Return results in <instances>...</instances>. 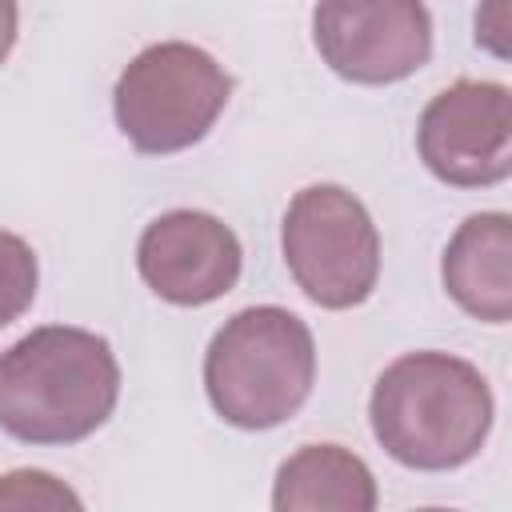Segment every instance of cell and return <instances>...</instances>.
Masks as SVG:
<instances>
[{
    "label": "cell",
    "instance_id": "1",
    "mask_svg": "<svg viewBox=\"0 0 512 512\" xmlns=\"http://www.w3.org/2000/svg\"><path fill=\"white\" fill-rule=\"evenodd\" d=\"M116 400V352L88 328L44 324L0 352V428L24 444H76Z\"/></svg>",
    "mask_w": 512,
    "mask_h": 512
},
{
    "label": "cell",
    "instance_id": "2",
    "mask_svg": "<svg viewBox=\"0 0 512 512\" xmlns=\"http://www.w3.org/2000/svg\"><path fill=\"white\" fill-rule=\"evenodd\" d=\"M492 388L476 364L448 352H408L392 360L368 400L380 448L420 472L468 464L492 432Z\"/></svg>",
    "mask_w": 512,
    "mask_h": 512
},
{
    "label": "cell",
    "instance_id": "3",
    "mask_svg": "<svg viewBox=\"0 0 512 512\" xmlns=\"http://www.w3.org/2000/svg\"><path fill=\"white\" fill-rule=\"evenodd\" d=\"M316 380V344L308 324L280 308L256 304L224 320L204 352V388L212 408L248 432L296 416Z\"/></svg>",
    "mask_w": 512,
    "mask_h": 512
},
{
    "label": "cell",
    "instance_id": "4",
    "mask_svg": "<svg viewBox=\"0 0 512 512\" xmlns=\"http://www.w3.org/2000/svg\"><path fill=\"white\" fill-rule=\"evenodd\" d=\"M232 96V76L196 44L164 40L132 56L112 88V112L136 152L168 156L208 136Z\"/></svg>",
    "mask_w": 512,
    "mask_h": 512
},
{
    "label": "cell",
    "instance_id": "5",
    "mask_svg": "<svg viewBox=\"0 0 512 512\" xmlns=\"http://www.w3.org/2000/svg\"><path fill=\"white\" fill-rule=\"evenodd\" d=\"M284 264L320 308H356L380 276V232L368 208L340 184H308L280 224Z\"/></svg>",
    "mask_w": 512,
    "mask_h": 512
},
{
    "label": "cell",
    "instance_id": "6",
    "mask_svg": "<svg viewBox=\"0 0 512 512\" xmlns=\"http://www.w3.org/2000/svg\"><path fill=\"white\" fill-rule=\"evenodd\" d=\"M324 64L352 84H396L428 64L432 16L416 0H328L312 12Z\"/></svg>",
    "mask_w": 512,
    "mask_h": 512
},
{
    "label": "cell",
    "instance_id": "7",
    "mask_svg": "<svg viewBox=\"0 0 512 512\" xmlns=\"http://www.w3.org/2000/svg\"><path fill=\"white\" fill-rule=\"evenodd\" d=\"M424 168L456 188H488L512 172L508 88L492 80H456L436 92L416 124Z\"/></svg>",
    "mask_w": 512,
    "mask_h": 512
},
{
    "label": "cell",
    "instance_id": "8",
    "mask_svg": "<svg viewBox=\"0 0 512 512\" xmlns=\"http://www.w3.org/2000/svg\"><path fill=\"white\" fill-rule=\"evenodd\" d=\"M240 240L236 232L196 208H176L156 216L136 244V268L144 284L180 308H200L220 300L240 280Z\"/></svg>",
    "mask_w": 512,
    "mask_h": 512
},
{
    "label": "cell",
    "instance_id": "9",
    "mask_svg": "<svg viewBox=\"0 0 512 512\" xmlns=\"http://www.w3.org/2000/svg\"><path fill=\"white\" fill-rule=\"evenodd\" d=\"M448 296L484 324H508L512 316V220L508 212L468 216L444 248Z\"/></svg>",
    "mask_w": 512,
    "mask_h": 512
},
{
    "label": "cell",
    "instance_id": "10",
    "mask_svg": "<svg viewBox=\"0 0 512 512\" xmlns=\"http://www.w3.org/2000/svg\"><path fill=\"white\" fill-rule=\"evenodd\" d=\"M272 512H376V476L340 444H304L276 468Z\"/></svg>",
    "mask_w": 512,
    "mask_h": 512
},
{
    "label": "cell",
    "instance_id": "11",
    "mask_svg": "<svg viewBox=\"0 0 512 512\" xmlns=\"http://www.w3.org/2000/svg\"><path fill=\"white\" fill-rule=\"evenodd\" d=\"M0 512H84L76 488L44 468H12L0 476Z\"/></svg>",
    "mask_w": 512,
    "mask_h": 512
},
{
    "label": "cell",
    "instance_id": "12",
    "mask_svg": "<svg viewBox=\"0 0 512 512\" xmlns=\"http://www.w3.org/2000/svg\"><path fill=\"white\" fill-rule=\"evenodd\" d=\"M36 284H40V268H36L32 244L0 228V328L20 320L32 308Z\"/></svg>",
    "mask_w": 512,
    "mask_h": 512
},
{
    "label": "cell",
    "instance_id": "13",
    "mask_svg": "<svg viewBox=\"0 0 512 512\" xmlns=\"http://www.w3.org/2000/svg\"><path fill=\"white\" fill-rule=\"evenodd\" d=\"M16 20H20L16 4L0 0V64H4V56L12 52V44H16Z\"/></svg>",
    "mask_w": 512,
    "mask_h": 512
},
{
    "label": "cell",
    "instance_id": "14",
    "mask_svg": "<svg viewBox=\"0 0 512 512\" xmlns=\"http://www.w3.org/2000/svg\"><path fill=\"white\" fill-rule=\"evenodd\" d=\"M420 512H456V508H420Z\"/></svg>",
    "mask_w": 512,
    "mask_h": 512
}]
</instances>
